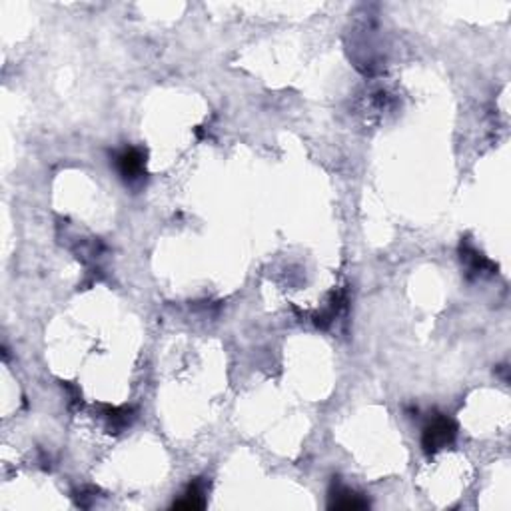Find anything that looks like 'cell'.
Listing matches in <instances>:
<instances>
[{
    "label": "cell",
    "mask_w": 511,
    "mask_h": 511,
    "mask_svg": "<svg viewBox=\"0 0 511 511\" xmlns=\"http://www.w3.org/2000/svg\"><path fill=\"white\" fill-rule=\"evenodd\" d=\"M453 435H455V428H453V423L450 419H435L423 433V447H426V452L442 450L443 445H447V443L452 442Z\"/></svg>",
    "instance_id": "cell-1"
},
{
    "label": "cell",
    "mask_w": 511,
    "mask_h": 511,
    "mask_svg": "<svg viewBox=\"0 0 511 511\" xmlns=\"http://www.w3.org/2000/svg\"><path fill=\"white\" fill-rule=\"evenodd\" d=\"M142 168H144V160L138 150H124L118 156V170L128 180H136L142 174Z\"/></svg>",
    "instance_id": "cell-2"
},
{
    "label": "cell",
    "mask_w": 511,
    "mask_h": 511,
    "mask_svg": "<svg viewBox=\"0 0 511 511\" xmlns=\"http://www.w3.org/2000/svg\"><path fill=\"white\" fill-rule=\"evenodd\" d=\"M337 498L332 505L334 507H344V510H358V507H366L368 503L361 500L360 495H356V493H351L348 489H337Z\"/></svg>",
    "instance_id": "cell-3"
}]
</instances>
